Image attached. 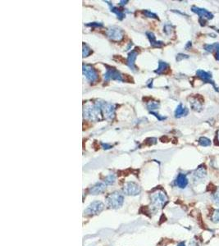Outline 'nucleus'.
Returning <instances> with one entry per match:
<instances>
[{
	"instance_id": "1",
	"label": "nucleus",
	"mask_w": 219,
	"mask_h": 246,
	"mask_svg": "<svg viewBox=\"0 0 219 246\" xmlns=\"http://www.w3.org/2000/svg\"><path fill=\"white\" fill-rule=\"evenodd\" d=\"M103 102L97 101L93 106H88L84 109V117L92 121H98L101 120L102 116Z\"/></svg>"
},
{
	"instance_id": "2",
	"label": "nucleus",
	"mask_w": 219,
	"mask_h": 246,
	"mask_svg": "<svg viewBox=\"0 0 219 246\" xmlns=\"http://www.w3.org/2000/svg\"><path fill=\"white\" fill-rule=\"evenodd\" d=\"M151 203H152V207L154 209L158 210L159 208H163L167 201H168V197L165 195V193L162 190H158L155 193H153L150 196Z\"/></svg>"
},
{
	"instance_id": "3",
	"label": "nucleus",
	"mask_w": 219,
	"mask_h": 246,
	"mask_svg": "<svg viewBox=\"0 0 219 246\" xmlns=\"http://www.w3.org/2000/svg\"><path fill=\"white\" fill-rule=\"evenodd\" d=\"M191 11L193 13H196L197 15L199 17V23L202 26H204L206 25L207 20H211L213 18V14L210 13L209 11L204 8H198L196 6H192L191 7Z\"/></svg>"
},
{
	"instance_id": "4",
	"label": "nucleus",
	"mask_w": 219,
	"mask_h": 246,
	"mask_svg": "<svg viewBox=\"0 0 219 246\" xmlns=\"http://www.w3.org/2000/svg\"><path fill=\"white\" fill-rule=\"evenodd\" d=\"M124 197L118 192H114L110 194L107 198V203L109 208H118L123 204Z\"/></svg>"
},
{
	"instance_id": "5",
	"label": "nucleus",
	"mask_w": 219,
	"mask_h": 246,
	"mask_svg": "<svg viewBox=\"0 0 219 246\" xmlns=\"http://www.w3.org/2000/svg\"><path fill=\"white\" fill-rule=\"evenodd\" d=\"M104 204L100 201H94L88 206V208L85 210V215L94 216L101 213L104 209Z\"/></svg>"
},
{
	"instance_id": "6",
	"label": "nucleus",
	"mask_w": 219,
	"mask_h": 246,
	"mask_svg": "<svg viewBox=\"0 0 219 246\" xmlns=\"http://www.w3.org/2000/svg\"><path fill=\"white\" fill-rule=\"evenodd\" d=\"M83 74L89 82H95L99 79V73L94 67L89 65H83Z\"/></svg>"
},
{
	"instance_id": "7",
	"label": "nucleus",
	"mask_w": 219,
	"mask_h": 246,
	"mask_svg": "<svg viewBox=\"0 0 219 246\" xmlns=\"http://www.w3.org/2000/svg\"><path fill=\"white\" fill-rule=\"evenodd\" d=\"M108 69L104 74V80L106 81L109 80H118V81H123V75L121 74L117 69L113 67H107Z\"/></svg>"
},
{
	"instance_id": "8",
	"label": "nucleus",
	"mask_w": 219,
	"mask_h": 246,
	"mask_svg": "<svg viewBox=\"0 0 219 246\" xmlns=\"http://www.w3.org/2000/svg\"><path fill=\"white\" fill-rule=\"evenodd\" d=\"M106 35L112 41H120L123 38V31L117 26H112L107 30Z\"/></svg>"
},
{
	"instance_id": "9",
	"label": "nucleus",
	"mask_w": 219,
	"mask_h": 246,
	"mask_svg": "<svg viewBox=\"0 0 219 246\" xmlns=\"http://www.w3.org/2000/svg\"><path fill=\"white\" fill-rule=\"evenodd\" d=\"M102 113L106 120H112L115 117V107L112 103L103 102Z\"/></svg>"
},
{
	"instance_id": "10",
	"label": "nucleus",
	"mask_w": 219,
	"mask_h": 246,
	"mask_svg": "<svg viewBox=\"0 0 219 246\" xmlns=\"http://www.w3.org/2000/svg\"><path fill=\"white\" fill-rule=\"evenodd\" d=\"M196 75L197 76L199 77L200 80H202L204 83H209V84L213 85V87L214 88V90H216L217 92H218L219 89L217 87L214 81L212 80V74L210 72H205L204 70H198L196 72Z\"/></svg>"
},
{
	"instance_id": "11",
	"label": "nucleus",
	"mask_w": 219,
	"mask_h": 246,
	"mask_svg": "<svg viewBox=\"0 0 219 246\" xmlns=\"http://www.w3.org/2000/svg\"><path fill=\"white\" fill-rule=\"evenodd\" d=\"M140 190V187L135 182H128L123 188V192L126 195H138Z\"/></svg>"
},
{
	"instance_id": "12",
	"label": "nucleus",
	"mask_w": 219,
	"mask_h": 246,
	"mask_svg": "<svg viewBox=\"0 0 219 246\" xmlns=\"http://www.w3.org/2000/svg\"><path fill=\"white\" fill-rule=\"evenodd\" d=\"M137 55H138L137 52L135 51V50H132V51L129 54V55H128L127 60H126V65H127L128 67H129V68H130L131 71H133V72H136V71H137V68H136L135 64V59L137 58Z\"/></svg>"
},
{
	"instance_id": "13",
	"label": "nucleus",
	"mask_w": 219,
	"mask_h": 246,
	"mask_svg": "<svg viewBox=\"0 0 219 246\" xmlns=\"http://www.w3.org/2000/svg\"><path fill=\"white\" fill-rule=\"evenodd\" d=\"M204 49L209 53L213 54L217 61L219 62V42H216L212 44H205Z\"/></svg>"
},
{
	"instance_id": "14",
	"label": "nucleus",
	"mask_w": 219,
	"mask_h": 246,
	"mask_svg": "<svg viewBox=\"0 0 219 246\" xmlns=\"http://www.w3.org/2000/svg\"><path fill=\"white\" fill-rule=\"evenodd\" d=\"M146 35L149 39L151 46L153 47V48H162L164 45V43L163 41H158L156 39L155 35H154V34L153 32H150V31L146 32Z\"/></svg>"
},
{
	"instance_id": "15",
	"label": "nucleus",
	"mask_w": 219,
	"mask_h": 246,
	"mask_svg": "<svg viewBox=\"0 0 219 246\" xmlns=\"http://www.w3.org/2000/svg\"><path fill=\"white\" fill-rule=\"evenodd\" d=\"M105 189H106V184L104 183H97L89 189V192L90 195H99L100 193L104 192Z\"/></svg>"
},
{
	"instance_id": "16",
	"label": "nucleus",
	"mask_w": 219,
	"mask_h": 246,
	"mask_svg": "<svg viewBox=\"0 0 219 246\" xmlns=\"http://www.w3.org/2000/svg\"><path fill=\"white\" fill-rule=\"evenodd\" d=\"M189 113V109L186 107H183V105L180 103L177 108H176V111H175V117L176 118L182 117L185 116H187Z\"/></svg>"
},
{
	"instance_id": "17",
	"label": "nucleus",
	"mask_w": 219,
	"mask_h": 246,
	"mask_svg": "<svg viewBox=\"0 0 219 246\" xmlns=\"http://www.w3.org/2000/svg\"><path fill=\"white\" fill-rule=\"evenodd\" d=\"M176 184L178 187L181 188V189L186 187L187 184H188V179H187L186 175L180 173L176 180Z\"/></svg>"
},
{
	"instance_id": "18",
	"label": "nucleus",
	"mask_w": 219,
	"mask_h": 246,
	"mask_svg": "<svg viewBox=\"0 0 219 246\" xmlns=\"http://www.w3.org/2000/svg\"><path fill=\"white\" fill-rule=\"evenodd\" d=\"M105 3H107L108 4V6H109L110 8V11H111L112 13H115L119 20H123V18L125 17V13H123V11L120 10V9H118V8H116V7H114V6L112 5V3H110V2H108V1H105Z\"/></svg>"
},
{
	"instance_id": "19",
	"label": "nucleus",
	"mask_w": 219,
	"mask_h": 246,
	"mask_svg": "<svg viewBox=\"0 0 219 246\" xmlns=\"http://www.w3.org/2000/svg\"><path fill=\"white\" fill-rule=\"evenodd\" d=\"M191 106L194 111L200 112L202 110V102H200L198 98H192L191 99Z\"/></svg>"
},
{
	"instance_id": "20",
	"label": "nucleus",
	"mask_w": 219,
	"mask_h": 246,
	"mask_svg": "<svg viewBox=\"0 0 219 246\" xmlns=\"http://www.w3.org/2000/svg\"><path fill=\"white\" fill-rule=\"evenodd\" d=\"M168 67H169V65H168L167 62H165L163 61H159V62H158V69L155 70L154 72L157 73L158 75L163 74V73H165L166 71L168 69Z\"/></svg>"
},
{
	"instance_id": "21",
	"label": "nucleus",
	"mask_w": 219,
	"mask_h": 246,
	"mask_svg": "<svg viewBox=\"0 0 219 246\" xmlns=\"http://www.w3.org/2000/svg\"><path fill=\"white\" fill-rule=\"evenodd\" d=\"M206 169H205V167H199V168H197L196 171L194 172V177L195 178H197V179H202V178H204V177H206Z\"/></svg>"
},
{
	"instance_id": "22",
	"label": "nucleus",
	"mask_w": 219,
	"mask_h": 246,
	"mask_svg": "<svg viewBox=\"0 0 219 246\" xmlns=\"http://www.w3.org/2000/svg\"><path fill=\"white\" fill-rule=\"evenodd\" d=\"M159 108V103L156 101H152V102H149L147 103V108L149 110H150L151 112H153V110H156Z\"/></svg>"
},
{
	"instance_id": "23",
	"label": "nucleus",
	"mask_w": 219,
	"mask_h": 246,
	"mask_svg": "<svg viewBox=\"0 0 219 246\" xmlns=\"http://www.w3.org/2000/svg\"><path fill=\"white\" fill-rule=\"evenodd\" d=\"M199 144L201 146L207 147L211 145V140L207 137H200L199 140Z\"/></svg>"
},
{
	"instance_id": "24",
	"label": "nucleus",
	"mask_w": 219,
	"mask_h": 246,
	"mask_svg": "<svg viewBox=\"0 0 219 246\" xmlns=\"http://www.w3.org/2000/svg\"><path fill=\"white\" fill-rule=\"evenodd\" d=\"M82 52H83V57H84V58L88 57L89 55H90V54L93 53L92 49H90L86 44H85V43L83 44V50H82Z\"/></svg>"
},
{
	"instance_id": "25",
	"label": "nucleus",
	"mask_w": 219,
	"mask_h": 246,
	"mask_svg": "<svg viewBox=\"0 0 219 246\" xmlns=\"http://www.w3.org/2000/svg\"><path fill=\"white\" fill-rule=\"evenodd\" d=\"M115 180H116V177L114 175L110 174L108 177H106V178L104 179V182L106 184H112L115 182Z\"/></svg>"
},
{
	"instance_id": "26",
	"label": "nucleus",
	"mask_w": 219,
	"mask_h": 246,
	"mask_svg": "<svg viewBox=\"0 0 219 246\" xmlns=\"http://www.w3.org/2000/svg\"><path fill=\"white\" fill-rule=\"evenodd\" d=\"M143 14L145 16V17H150V18H155V19H158V16L156 15L155 13H152V12H150V11L149 10H144L142 12Z\"/></svg>"
},
{
	"instance_id": "27",
	"label": "nucleus",
	"mask_w": 219,
	"mask_h": 246,
	"mask_svg": "<svg viewBox=\"0 0 219 246\" xmlns=\"http://www.w3.org/2000/svg\"><path fill=\"white\" fill-rule=\"evenodd\" d=\"M212 221L215 223L219 222V209H216L212 215Z\"/></svg>"
},
{
	"instance_id": "28",
	"label": "nucleus",
	"mask_w": 219,
	"mask_h": 246,
	"mask_svg": "<svg viewBox=\"0 0 219 246\" xmlns=\"http://www.w3.org/2000/svg\"><path fill=\"white\" fill-rule=\"evenodd\" d=\"M213 201L217 205L219 206V187L216 190L213 194Z\"/></svg>"
},
{
	"instance_id": "29",
	"label": "nucleus",
	"mask_w": 219,
	"mask_h": 246,
	"mask_svg": "<svg viewBox=\"0 0 219 246\" xmlns=\"http://www.w3.org/2000/svg\"><path fill=\"white\" fill-rule=\"evenodd\" d=\"M163 29H164V32L167 35H170L172 33V26L171 24H166Z\"/></svg>"
},
{
	"instance_id": "30",
	"label": "nucleus",
	"mask_w": 219,
	"mask_h": 246,
	"mask_svg": "<svg viewBox=\"0 0 219 246\" xmlns=\"http://www.w3.org/2000/svg\"><path fill=\"white\" fill-rule=\"evenodd\" d=\"M86 26H89V27H102L103 26V23L101 22H92V23H89L86 24Z\"/></svg>"
},
{
	"instance_id": "31",
	"label": "nucleus",
	"mask_w": 219,
	"mask_h": 246,
	"mask_svg": "<svg viewBox=\"0 0 219 246\" xmlns=\"http://www.w3.org/2000/svg\"><path fill=\"white\" fill-rule=\"evenodd\" d=\"M188 58H189L188 55H186V54H179L176 55V61L180 62L181 61V60H183V59Z\"/></svg>"
},
{
	"instance_id": "32",
	"label": "nucleus",
	"mask_w": 219,
	"mask_h": 246,
	"mask_svg": "<svg viewBox=\"0 0 219 246\" xmlns=\"http://www.w3.org/2000/svg\"><path fill=\"white\" fill-rule=\"evenodd\" d=\"M151 114H153V115H154L156 117L158 118V120L159 121H162V120H164V119H166V117H161V116H159V114H158V113H154V112H150Z\"/></svg>"
},
{
	"instance_id": "33",
	"label": "nucleus",
	"mask_w": 219,
	"mask_h": 246,
	"mask_svg": "<svg viewBox=\"0 0 219 246\" xmlns=\"http://www.w3.org/2000/svg\"><path fill=\"white\" fill-rule=\"evenodd\" d=\"M147 85H148L149 88L153 87V79L149 80V81L147 82Z\"/></svg>"
},
{
	"instance_id": "34",
	"label": "nucleus",
	"mask_w": 219,
	"mask_h": 246,
	"mask_svg": "<svg viewBox=\"0 0 219 246\" xmlns=\"http://www.w3.org/2000/svg\"><path fill=\"white\" fill-rule=\"evenodd\" d=\"M102 145L104 149H110V148H112V147L110 146L109 144H102Z\"/></svg>"
},
{
	"instance_id": "35",
	"label": "nucleus",
	"mask_w": 219,
	"mask_h": 246,
	"mask_svg": "<svg viewBox=\"0 0 219 246\" xmlns=\"http://www.w3.org/2000/svg\"><path fill=\"white\" fill-rule=\"evenodd\" d=\"M191 46H192V44H191V42H188V43H187V44L186 45V49L189 50V49H190V48H191Z\"/></svg>"
},
{
	"instance_id": "36",
	"label": "nucleus",
	"mask_w": 219,
	"mask_h": 246,
	"mask_svg": "<svg viewBox=\"0 0 219 246\" xmlns=\"http://www.w3.org/2000/svg\"><path fill=\"white\" fill-rule=\"evenodd\" d=\"M126 3H128L127 0H126V1H121L119 4L121 6H123V5H126Z\"/></svg>"
},
{
	"instance_id": "37",
	"label": "nucleus",
	"mask_w": 219,
	"mask_h": 246,
	"mask_svg": "<svg viewBox=\"0 0 219 246\" xmlns=\"http://www.w3.org/2000/svg\"><path fill=\"white\" fill-rule=\"evenodd\" d=\"M217 141L219 142V130L217 131Z\"/></svg>"
},
{
	"instance_id": "38",
	"label": "nucleus",
	"mask_w": 219,
	"mask_h": 246,
	"mask_svg": "<svg viewBox=\"0 0 219 246\" xmlns=\"http://www.w3.org/2000/svg\"><path fill=\"white\" fill-rule=\"evenodd\" d=\"M177 246H186V245H185V244H184L183 242H182V243H180V244H178V245H177Z\"/></svg>"
}]
</instances>
